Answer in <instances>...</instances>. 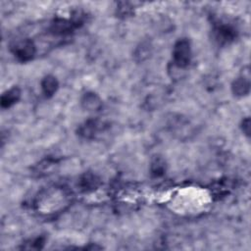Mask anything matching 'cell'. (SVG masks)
Instances as JSON below:
<instances>
[{
    "mask_svg": "<svg viewBox=\"0 0 251 251\" xmlns=\"http://www.w3.org/2000/svg\"><path fill=\"white\" fill-rule=\"evenodd\" d=\"M191 60V46L186 38L178 39L173 48V61L178 68H185Z\"/></svg>",
    "mask_w": 251,
    "mask_h": 251,
    "instance_id": "6da1fadb",
    "label": "cell"
},
{
    "mask_svg": "<svg viewBox=\"0 0 251 251\" xmlns=\"http://www.w3.org/2000/svg\"><path fill=\"white\" fill-rule=\"evenodd\" d=\"M12 52L18 61L28 62L34 57L36 47L32 40L26 38L17 42L12 47Z\"/></svg>",
    "mask_w": 251,
    "mask_h": 251,
    "instance_id": "7a4b0ae2",
    "label": "cell"
},
{
    "mask_svg": "<svg viewBox=\"0 0 251 251\" xmlns=\"http://www.w3.org/2000/svg\"><path fill=\"white\" fill-rule=\"evenodd\" d=\"M216 39L220 43H227L236 37V29L226 24H218L214 28Z\"/></svg>",
    "mask_w": 251,
    "mask_h": 251,
    "instance_id": "3957f363",
    "label": "cell"
},
{
    "mask_svg": "<svg viewBox=\"0 0 251 251\" xmlns=\"http://www.w3.org/2000/svg\"><path fill=\"white\" fill-rule=\"evenodd\" d=\"M76 27V25L72 22V20H66V19H61L57 18L53 21L50 26L51 32L54 34H60V35H65L71 33L74 28Z\"/></svg>",
    "mask_w": 251,
    "mask_h": 251,
    "instance_id": "277c9868",
    "label": "cell"
},
{
    "mask_svg": "<svg viewBox=\"0 0 251 251\" xmlns=\"http://www.w3.org/2000/svg\"><path fill=\"white\" fill-rule=\"evenodd\" d=\"M99 184L100 178L92 173H85L78 179V186L82 191H92L96 189Z\"/></svg>",
    "mask_w": 251,
    "mask_h": 251,
    "instance_id": "5b68a950",
    "label": "cell"
},
{
    "mask_svg": "<svg viewBox=\"0 0 251 251\" xmlns=\"http://www.w3.org/2000/svg\"><path fill=\"white\" fill-rule=\"evenodd\" d=\"M102 124L98 120H88L78 128V134L84 138H92L101 129Z\"/></svg>",
    "mask_w": 251,
    "mask_h": 251,
    "instance_id": "8992f818",
    "label": "cell"
},
{
    "mask_svg": "<svg viewBox=\"0 0 251 251\" xmlns=\"http://www.w3.org/2000/svg\"><path fill=\"white\" fill-rule=\"evenodd\" d=\"M20 97H21V89L19 87L14 86L10 88L6 92H4L1 96V100H0L1 107L4 109L11 107L16 102H18Z\"/></svg>",
    "mask_w": 251,
    "mask_h": 251,
    "instance_id": "52a82bcc",
    "label": "cell"
},
{
    "mask_svg": "<svg viewBox=\"0 0 251 251\" xmlns=\"http://www.w3.org/2000/svg\"><path fill=\"white\" fill-rule=\"evenodd\" d=\"M81 105L87 111H98L102 106V102L97 94L87 92L81 98Z\"/></svg>",
    "mask_w": 251,
    "mask_h": 251,
    "instance_id": "ba28073f",
    "label": "cell"
},
{
    "mask_svg": "<svg viewBox=\"0 0 251 251\" xmlns=\"http://www.w3.org/2000/svg\"><path fill=\"white\" fill-rule=\"evenodd\" d=\"M231 90L234 95L236 96H243L247 95L250 90V82L249 78L243 76H239L231 84Z\"/></svg>",
    "mask_w": 251,
    "mask_h": 251,
    "instance_id": "9c48e42d",
    "label": "cell"
},
{
    "mask_svg": "<svg viewBox=\"0 0 251 251\" xmlns=\"http://www.w3.org/2000/svg\"><path fill=\"white\" fill-rule=\"evenodd\" d=\"M58 86H59V82L57 78L52 75H48L44 76L43 79L41 80V89L43 94L46 97L52 96L57 91Z\"/></svg>",
    "mask_w": 251,
    "mask_h": 251,
    "instance_id": "30bf717a",
    "label": "cell"
},
{
    "mask_svg": "<svg viewBox=\"0 0 251 251\" xmlns=\"http://www.w3.org/2000/svg\"><path fill=\"white\" fill-rule=\"evenodd\" d=\"M151 174L155 176H161L166 172V163L165 160L161 157H155L150 165Z\"/></svg>",
    "mask_w": 251,
    "mask_h": 251,
    "instance_id": "8fae6325",
    "label": "cell"
},
{
    "mask_svg": "<svg viewBox=\"0 0 251 251\" xmlns=\"http://www.w3.org/2000/svg\"><path fill=\"white\" fill-rule=\"evenodd\" d=\"M44 243H45V238L43 236H40V237L33 238L32 240H29L27 243H25L28 245H25V246H23V248H25V249H41L43 247Z\"/></svg>",
    "mask_w": 251,
    "mask_h": 251,
    "instance_id": "7c38bea8",
    "label": "cell"
},
{
    "mask_svg": "<svg viewBox=\"0 0 251 251\" xmlns=\"http://www.w3.org/2000/svg\"><path fill=\"white\" fill-rule=\"evenodd\" d=\"M149 44L148 43H142L135 51V57H139V61H143L146 59L150 53L149 51Z\"/></svg>",
    "mask_w": 251,
    "mask_h": 251,
    "instance_id": "4fadbf2b",
    "label": "cell"
},
{
    "mask_svg": "<svg viewBox=\"0 0 251 251\" xmlns=\"http://www.w3.org/2000/svg\"><path fill=\"white\" fill-rule=\"evenodd\" d=\"M122 5H123V7L118 8V12L121 16L126 17L127 15H129L131 13V8L128 6L127 3H122Z\"/></svg>",
    "mask_w": 251,
    "mask_h": 251,
    "instance_id": "5bb4252c",
    "label": "cell"
},
{
    "mask_svg": "<svg viewBox=\"0 0 251 251\" xmlns=\"http://www.w3.org/2000/svg\"><path fill=\"white\" fill-rule=\"evenodd\" d=\"M241 127H242L243 132H244L247 136H249V134H250V120H249V118H246V119H244V120L242 121Z\"/></svg>",
    "mask_w": 251,
    "mask_h": 251,
    "instance_id": "9a60e30c",
    "label": "cell"
}]
</instances>
